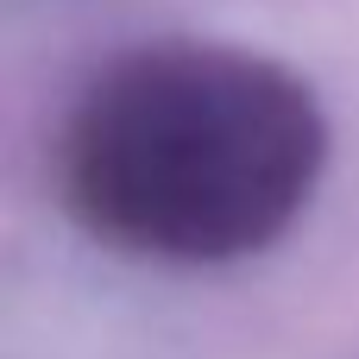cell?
<instances>
[{
    "instance_id": "6da1fadb",
    "label": "cell",
    "mask_w": 359,
    "mask_h": 359,
    "mask_svg": "<svg viewBox=\"0 0 359 359\" xmlns=\"http://www.w3.org/2000/svg\"><path fill=\"white\" fill-rule=\"evenodd\" d=\"M322 158V107L284 63L227 44H151L76 101L63 196L107 246L221 265L271 246L309 208Z\"/></svg>"
}]
</instances>
